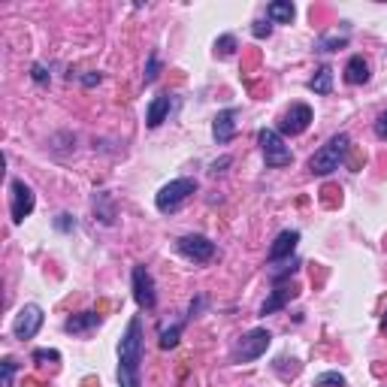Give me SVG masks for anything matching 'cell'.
Returning a JSON list of instances; mask_svg holds the SVG:
<instances>
[{
    "instance_id": "8fae6325",
    "label": "cell",
    "mask_w": 387,
    "mask_h": 387,
    "mask_svg": "<svg viewBox=\"0 0 387 387\" xmlns=\"http://www.w3.org/2000/svg\"><path fill=\"white\" fill-rule=\"evenodd\" d=\"M296 242H300V233L296 230H282V233L276 236V242L269 245V263L276 260H287L296 249Z\"/></svg>"
},
{
    "instance_id": "277c9868",
    "label": "cell",
    "mask_w": 387,
    "mask_h": 387,
    "mask_svg": "<svg viewBox=\"0 0 387 387\" xmlns=\"http://www.w3.org/2000/svg\"><path fill=\"white\" fill-rule=\"evenodd\" d=\"M194 191H197L194 179H176V182H170V185L161 188V194L154 197V206H158V212L170 215V212H176L179 206H182Z\"/></svg>"
},
{
    "instance_id": "603a6c76",
    "label": "cell",
    "mask_w": 387,
    "mask_h": 387,
    "mask_svg": "<svg viewBox=\"0 0 387 387\" xmlns=\"http://www.w3.org/2000/svg\"><path fill=\"white\" fill-rule=\"evenodd\" d=\"M158 76V55H148V67H145V85L148 82H154Z\"/></svg>"
},
{
    "instance_id": "4fadbf2b",
    "label": "cell",
    "mask_w": 387,
    "mask_h": 387,
    "mask_svg": "<svg viewBox=\"0 0 387 387\" xmlns=\"http://www.w3.org/2000/svg\"><path fill=\"white\" fill-rule=\"evenodd\" d=\"M172 109V97L170 94H161V97H154L152 103H148V112H145V125L148 127H161L163 125V118L170 115Z\"/></svg>"
},
{
    "instance_id": "2e32d148",
    "label": "cell",
    "mask_w": 387,
    "mask_h": 387,
    "mask_svg": "<svg viewBox=\"0 0 387 387\" xmlns=\"http://www.w3.org/2000/svg\"><path fill=\"white\" fill-rule=\"evenodd\" d=\"M267 15H269V21H276V24H291L294 3H291V0H276V3H269Z\"/></svg>"
},
{
    "instance_id": "d4e9b609",
    "label": "cell",
    "mask_w": 387,
    "mask_h": 387,
    "mask_svg": "<svg viewBox=\"0 0 387 387\" xmlns=\"http://www.w3.org/2000/svg\"><path fill=\"white\" fill-rule=\"evenodd\" d=\"M375 136L378 139H387V109L378 115V121H375Z\"/></svg>"
},
{
    "instance_id": "7c38bea8",
    "label": "cell",
    "mask_w": 387,
    "mask_h": 387,
    "mask_svg": "<svg viewBox=\"0 0 387 387\" xmlns=\"http://www.w3.org/2000/svg\"><path fill=\"white\" fill-rule=\"evenodd\" d=\"M236 134V109H224L215 115V125H212V136H215V143H230Z\"/></svg>"
},
{
    "instance_id": "484cf974",
    "label": "cell",
    "mask_w": 387,
    "mask_h": 387,
    "mask_svg": "<svg viewBox=\"0 0 387 387\" xmlns=\"http://www.w3.org/2000/svg\"><path fill=\"white\" fill-rule=\"evenodd\" d=\"M269 30H273V24H269V21H254L251 34L254 37H269Z\"/></svg>"
},
{
    "instance_id": "6da1fadb",
    "label": "cell",
    "mask_w": 387,
    "mask_h": 387,
    "mask_svg": "<svg viewBox=\"0 0 387 387\" xmlns=\"http://www.w3.org/2000/svg\"><path fill=\"white\" fill-rule=\"evenodd\" d=\"M139 363H143V321L134 318L127 333L118 342V384L121 387H143L139 381Z\"/></svg>"
},
{
    "instance_id": "f546056e",
    "label": "cell",
    "mask_w": 387,
    "mask_h": 387,
    "mask_svg": "<svg viewBox=\"0 0 387 387\" xmlns=\"http://www.w3.org/2000/svg\"><path fill=\"white\" fill-rule=\"evenodd\" d=\"M82 82L91 88V85H97V82H100V73H88V76H82Z\"/></svg>"
},
{
    "instance_id": "4316f807",
    "label": "cell",
    "mask_w": 387,
    "mask_h": 387,
    "mask_svg": "<svg viewBox=\"0 0 387 387\" xmlns=\"http://www.w3.org/2000/svg\"><path fill=\"white\" fill-rule=\"evenodd\" d=\"M55 224H57V230H73V227H76V218H73V215H57Z\"/></svg>"
},
{
    "instance_id": "9a60e30c",
    "label": "cell",
    "mask_w": 387,
    "mask_h": 387,
    "mask_svg": "<svg viewBox=\"0 0 387 387\" xmlns=\"http://www.w3.org/2000/svg\"><path fill=\"white\" fill-rule=\"evenodd\" d=\"M366 79H369L366 61H363L360 55H354L351 61H348V67H345V82H348V85H363Z\"/></svg>"
},
{
    "instance_id": "30bf717a",
    "label": "cell",
    "mask_w": 387,
    "mask_h": 387,
    "mask_svg": "<svg viewBox=\"0 0 387 387\" xmlns=\"http://www.w3.org/2000/svg\"><path fill=\"white\" fill-rule=\"evenodd\" d=\"M134 296L143 309H154V303H158V296H154V282H152L145 267H134Z\"/></svg>"
},
{
    "instance_id": "ffe728a7",
    "label": "cell",
    "mask_w": 387,
    "mask_h": 387,
    "mask_svg": "<svg viewBox=\"0 0 387 387\" xmlns=\"http://www.w3.org/2000/svg\"><path fill=\"white\" fill-rule=\"evenodd\" d=\"M342 384H345V378L339 372H324L315 378V387H342Z\"/></svg>"
},
{
    "instance_id": "5bb4252c",
    "label": "cell",
    "mask_w": 387,
    "mask_h": 387,
    "mask_svg": "<svg viewBox=\"0 0 387 387\" xmlns=\"http://www.w3.org/2000/svg\"><path fill=\"white\" fill-rule=\"evenodd\" d=\"M94 327H100V315L97 312H82V315H73L64 321V330L67 333H88Z\"/></svg>"
},
{
    "instance_id": "7402d4cb",
    "label": "cell",
    "mask_w": 387,
    "mask_h": 387,
    "mask_svg": "<svg viewBox=\"0 0 387 387\" xmlns=\"http://www.w3.org/2000/svg\"><path fill=\"white\" fill-rule=\"evenodd\" d=\"M34 360H39V363H48V360H52V363H57V360H61V354L57 351H52V348H39V351H34Z\"/></svg>"
},
{
    "instance_id": "e0dca14e",
    "label": "cell",
    "mask_w": 387,
    "mask_h": 387,
    "mask_svg": "<svg viewBox=\"0 0 387 387\" xmlns=\"http://www.w3.org/2000/svg\"><path fill=\"white\" fill-rule=\"evenodd\" d=\"M291 296H294V291H291V287H276V291H273V296H269V300L263 303L260 315H273V312H276V309H282L285 303L291 300Z\"/></svg>"
},
{
    "instance_id": "ac0fdd59",
    "label": "cell",
    "mask_w": 387,
    "mask_h": 387,
    "mask_svg": "<svg viewBox=\"0 0 387 387\" xmlns=\"http://www.w3.org/2000/svg\"><path fill=\"white\" fill-rule=\"evenodd\" d=\"M309 88H312L315 94H330V88H333V70H330V67H321L315 76H312Z\"/></svg>"
},
{
    "instance_id": "ba28073f",
    "label": "cell",
    "mask_w": 387,
    "mask_h": 387,
    "mask_svg": "<svg viewBox=\"0 0 387 387\" xmlns=\"http://www.w3.org/2000/svg\"><path fill=\"white\" fill-rule=\"evenodd\" d=\"M312 125V109L306 103H294L291 109L285 112V118H282V125H278V134H285V136H300L303 130H309Z\"/></svg>"
},
{
    "instance_id": "cb8c5ba5",
    "label": "cell",
    "mask_w": 387,
    "mask_h": 387,
    "mask_svg": "<svg viewBox=\"0 0 387 387\" xmlns=\"http://www.w3.org/2000/svg\"><path fill=\"white\" fill-rule=\"evenodd\" d=\"M339 46H345V37H324L321 39V48H324V52H333V48H339Z\"/></svg>"
},
{
    "instance_id": "4dcf8cb0",
    "label": "cell",
    "mask_w": 387,
    "mask_h": 387,
    "mask_svg": "<svg viewBox=\"0 0 387 387\" xmlns=\"http://www.w3.org/2000/svg\"><path fill=\"white\" fill-rule=\"evenodd\" d=\"M384 330H387V315H384Z\"/></svg>"
},
{
    "instance_id": "44dd1931",
    "label": "cell",
    "mask_w": 387,
    "mask_h": 387,
    "mask_svg": "<svg viewBox=\"0 0 387 387\" xmlns=\"http://www.w3.org/2000/svg\"><path fill=\"white\" fill-rule=\"evenodd\" d=\"M3 378H0V387H12V375H15V360L12 357H6L3 363Z\"/></svg>"
},
{
    "instance_id": "83f0119b",
    "label": "cell",
    "mask_w": 387,
    "mask_h": 387,
    "mask_svg": "<svg viewBox=\"0 0 387 387\" xmlns=\"http://www.w3.org/2000/svg\"><path fill=\"white\" fill-rule=\"evenodd\" d=\"M233 46H236V39H233V37H221V39H218L221 55H230V52H233Z\"/></svg>"
},
{
    "instance_id": "9c48e42d",
    "label": "cell",
    "mask_w": 387,
    "mask_h": 387,
    "mask_svg": "<svg viewBox=\"0 0 387 387\" xmlns=\"http://www.w3.org/2000/svg\"><path fill=\"white\" fill-rule=\"evenodd\" d=\"M34 203H37L34 191H30V188L24 185L21 179H12V206H10V212H12L15 224H21V221L28 218L30 212H34Z\"/></svg>"
},
{
    "instance_id": "7a4b0ae2",
    "label": "cell",
    "mask_w": 387,
    "mask_h": 387,
    "mask_svg": "<svg viewBox=\"0 0 387 387\" xmlns=\"http://www.w3.org/2000/svg\"><path fill=\"white\" fill-rule=\"evenodd\" d=\"M348 145H351V139L348 134H336L327 139V145H321L315 154H312V161H309V170L315 172V176H330L333 170H339V163L345 158V152H348Z\"/></svg>"
},
{
    "instance_id": "52a82bcc",
    "label": "cell",
    "mask_w": 387,
    "mask_h": 387,
    "mask_svg": "<svg viewBox=\"0 0 387 387\" xmlns=\"http://www.w3.org/2000/svg\"><path fill=\"white\" fill-rule=\"evenodd\" d=\"M39 327H43V309H39L37 303H30V306H24L19 315H15L12 333H15V339H34L39 333Z\"/></svg>"
},
{
    "instance_id": "8992f818",
    "label": "cell",
    "mask_w": 387,
    "mask_h": 387,
    "mask_svg": "<svg viewBox=\"0 0 387 387\" xmlns=\"http://www.w3.org/2000/svg\"><path fill=\"white\" fill-rule=\"evenodd\" d=\"M176 249H179V254H185L188 260L206 263V260H212V254H215V242H209L200 233H188V236H182V240L176 242Z\"/></svg>"
},
{
    "instance_id": "f1b7e54d",
    "label": "cell",
    "mask_w": 387,
    "mask_h": 387,
    "mask_svg": "<svg viewBox=\"0 0 387 387\" xmlns=\"http://www.w3.org/2000/svg\"><path fill=\"white\" fill-rule=\"evenodd\" d=\"M34 79H37V82H46V79H48V73H46L43 64H37V67H34Z\"/></svg>"
},
{
    "instance_id": "d6986e66",
    "label": "cell",
    "mask_w": 387,
    "mask_h": 387,
    "mask_svg": "<svg viewBox=\"0 0 387 387\" xmlns=\"http://www.w3.org/2000/svg\"><path fill=\"white\" fill-rule=\"evenodd\" d=\"M179 336H182V324H176V327H170V330H163V333H161V348H163V351L176 348V345H179Z\"/></svg>"
},
{
    "instance_id": "5b68a950",
    "label": "cell",
    "mask_w": 387,
    "mask_h": 387,
    "mask_svg": "<svg viewBox=\"0 0 387 387\" xmlns=\"http://www.w3.org/2000/svg\"><path fill=\"white\" fill-rule=\"evenodd\" d=\"M258 143H260V152H263L267 167H287V163H291V148L285 145V139H282L278 130L263 127L258 134Z\"/></svg>"
},
{
    "instance_id": "3957f363",
    "label": "cell",
    "mask_w": 387,
    "mask_h": 387,
    "mask_svg": "<svg viewBox=\"0 0 387 387\" xmlns=\"http://www.w3.org/2000/svg\"><path fill=\"white\" fill-rule=\"evenodd\" d=\"M269 342H273V336H269V330H263V327H258V330L245 333L240 342H236L233 354H230V360L233 363H251V360H258L267 354Z\"/></svg>"
}]
</instances>
